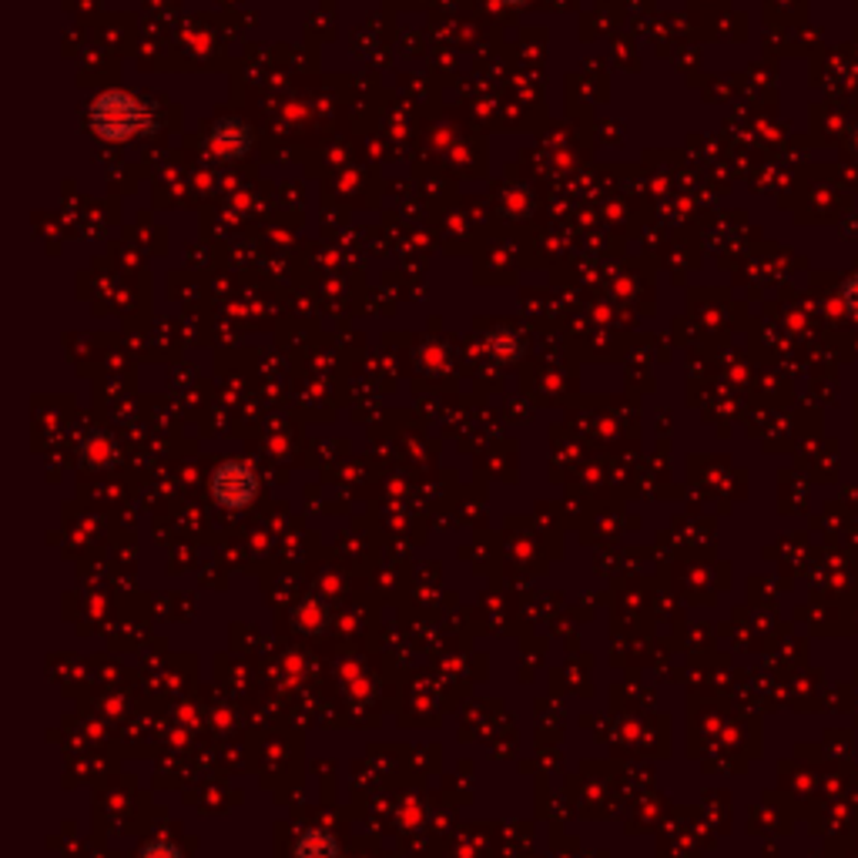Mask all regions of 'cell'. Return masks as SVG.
<instances>
[{
  "label": "cell",
  "instance_id": "1",
  "mask_svg": "<svg viewBox=\"0 0 858 858\" xmlns=\"http://www.w3.org/2000/svg\"><path fill=\"white\" fill-rule=\"evenodd\" d=\"M92 128L105 138V141H128L135 138L144 121H148V111L144 105L128 95V92H105L92 101Z\"/></svg>",
  "mask_w": 858,
  "mask_h": 858
},
{
  "label": "cell",
  "instance_id": "3",
  "mask_svg": "<svg viewBox=\"0 0 858 858\" xmlns=\"http://www.w3.org/2000/svg\"><path fill=\"white\" fill-rule=\"evenodd\" d=\"M251 148V128L235 121V118H225L212 128L208 135V151L222 161H232V158H242L245 151Z\"/></svg>",
  "mask_w": 858,
  "mask_h": 858
},
{
  "label": "cell",
  "instance_id": "5",
  "mask_svg": "<svg viewBox=\"0 0 858 858\" xmlns=\"http://www.w3.org/2000/svg\"><path fill=\"white\" fill-rule=\"evenodd\" d=\"M81 457H84V463H88V466H105V463L115 460V440L105 437V433H95V437H88L81 443Z\"/></svg>",
  "mask_w": 858,
  "mask_h": 858
},
{
  "label": "cell",
  "instance_id": "2",
  "mask_svg": "<svg viewBox=\"0 0 858 858\" xmlns=\"http://www.w3.org/2000/svg\"><path fill=\"white\" fill-rule=\"evenodd\" d=\"M255 493H259V476H255V470L248 463H242V460H225L212 473V496L225 510L248 506L255 500Z\"/></svg>",
  "mask_w": 858,
  "mask_h": 858
},
{
  "label": "cell",
  "instance_id": "6",
  "mask_svg": "<svg viewBox=\"0 0 858 858\" xmlns=\"http://www.w3.org/2000/svg\"><path fill=\"white\" fill-rule=\"evenodd\" d=\"M486 346H490V353H493L500 363H513V360L521 356V342H517V335H513V332H496V335H490Z\"/></svg>",
  "mask_w": 858,
  "mask_h": 858
},
{
  "label": "cell",
  "instance_id": "7",
  "mask_svg": "<svg viewBox=\"0 0 858 858\" xmlns=\"http://www.w3.org/2000/svg\"><path fill=\"white\" fill-rule=\"evenodd\" d=\"M141 858H182V848L171 841H151V845H144Z\"/></svg>",
  "mask_w": 858,
  "mask_h": 858
},
{
  "label": "cell",
  "instance_id": "4",
  "mask_svg": "<svg viewBox=\"0 0 858 858\" xmlns=\"http://www.w3.org/2000/svg\"><path fill=\"white\" fill-rule=\"evenodd\" d=\"M292 858H339V841L325 828H305L292 845Z\"/></svg>",
  "mask_w": 858,
  "mask_h": 858
},
{
  "label": "cell",
  "instance_id": "8",
  "mask_svg": "<svg viewBox=\"0 0 858 858\" xmlns=\"http://www.w3.org/2000/svg\"><path fill=\"white\" fill-rule=\"evenodd\" d=\"M500 4H510V8H517V4H527V0H500Z\"/></svg>",
  "mask_w": 858,
  "mask_h": 858
}]
</instances>
